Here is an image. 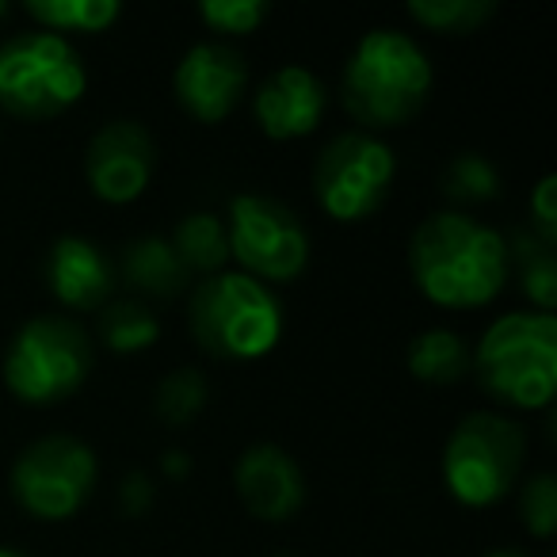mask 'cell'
<instances>
[{"mask_svg":"<svg viewBox=\"0 0 557 557\" xmlns=\"http://www.w3.org/2000/svg\"><path fill=\"white\" fill-rule=\"evenodd\" d=\"M409 268L428 302L443 310H481L511 275L508 240L478 218L443 210L417 225Z\"/></svg>","mask_w":557,"mask_h":557,"instance_id":"obj_1","label":"cell"},{"mask_svg":"<svg viewBox=\"0 0 557 557\" xmlns=\"http://www.w3.org/2000/svg\"><path fill=\"white\" fill-rule=\"evenodd\" d=\"M432 92V62L397 27H374L344 62V108L367 131H394L420 115Z\"/></svg>","mask_w":557,"mask_h":557,"instance_id":"obj_2","label":"cell"},{"mask_svg":"<svg viewBox=\"0 0 557 557\" xmlns=\"http://www.w3.org/2000/svg\"><path fill=\"white\" fill-rule=\"evenodd\" d=\"M481 386L511 409H549L557 394V318L539 310L504 313L470 356Z\"/></svg>","mask_w":557,"mask_h":557,"instance_id":"obj_3","label":"cell"},{"mask_svg":"<svg viewBox=\"0 0 557 557\" xmlns=\"http://www.w3.org/2000/svg\"><path fill=\"white\" fill-rule=\"evenodd\" d=\"M187 325L202 351L230 363L268 356L283 336V306L268 283L245 271H218L191 290Z\"/></svg>","mask_w":557,"mask_h":557,"instance_id":"obj_4","label":"cell"},{"mask_svg":"<svg viewBox=\"0 0 557 557\" xmlns=\"http://www.w3.org/2000/svg\"><path fill=\"white\" fill-rule=\"evenodd\" d=\"M88 73L70 39L24 32L0 47V108L24 123H47L85 96Z\"/></svg>","mask_w":557,"mask_h":557,"instance_id":"obj_5","label":"cell"},{"mask_svg":"<svg viewBox=\"0 0 557 557\" xmlns=\"http://www.w3.org/2000/svg\"><path fill=\"white\" fill-rule=\"evenodd\" d=\"M527 458V435L500 412H470L443 447V481L466 508H488L516 488Z\"/></svg>","mask_w":557,"mask_h":557,"instance_id":"obj_6","label":"cell"},{"mask_svg":"<svg viewBox=\"0 0 557 557\" xmlns=\"http://www.w3.org/2000/svg\"><path fill=\"white\" fill-rule=\"evenodd\" d=\"M92 341L70 318H32L4 351V386L24 405H58L85 386Z\"/></svg>","mask_w":557,"mask_h":557,"instance_id":"obj_7","label":"cell"},{"mask_svg":"<svg viewBox=\"0 0 557 557\" xmlns=\"http://www.w3.org/2000/svg\"><path fill=\"white\" fill-rule=\"evenodd\" d=\"M225 240L245 275L260 283H295L310 263V233L302 218L268 195H233Z\"/></svg>","mask_w":557,"mask_h":557,"instance_id":"obj_8","label":"cell"},{"mask_svg":"<svg viewBox=\"0 0 557 557\" xmlns=\"http://www.w3.org/2000/svg\"><path fill=\"white\" fill-rule=\"evenodd\" d=\"M100 478L92 447L73 435H47L20 450L12 462V496L27 516L42 523H62L88 504Z\"/></svg>","mask_w":557,"mask_h":557,"instance_id":"obj_9","label":"cell"},{"mask_svg":"<svg viewBox=\"0 0 557 557\" xmlns=\"http://www.w3.org/2000/svg\"><path fill=\"white\" fill-rule=\"evenodd\" d=\"M397 176L394 149L367 131L333 138L313 164V195L333 222H367L379 214Z\"/></svg>","mask_w":557,"mask_h":557,"instance_id":"obj_10","label":"cell"},{"mask_svg":"<svg viewBox=\"0 0 557 557\" xmlns=\"http://www.w3.org/2000/svg\"><path fill=\"white\" fill-rule=\"evenodd\" d=\"M157 149L153 138L146 134V126L134 119H115L103 131L92 134L85 153V176L96 199L123 207L134 202L153 180Z\"/></svg>","mask_w":557,"mask_h":557,"instance_id":"obj_11","label":"cell"},{"mask_svg":"<svg viewBox=\"0 0 557 557\" xmlns=\"http://www.w3.org/2000/svg\"><path fill=\"white\" fill-rule=\"evenodd\" d=\"M172 88H176V100L187 115L214 126L245 96L248 65L240 50L225 47V42H199L180 58L176 73H172Z\"/></svg>","mask_w":557,"mask_h":557,"instance_id":"obj_12","label":"cell"},{"mask_svg":"<svg viewBox=\"0 0 557 557\" xmlns=\"http://www.w3.org/2000/svg\"><path fill=\"white\" fill-rule=\"evenodd\" d=\"M237 496L263 523H287L306 504V478L298 462L275 443H256L237 458Z\"/></svg>","mask_w":557,"mask_h":557,"instance_id":"obj_13","label":"cell"},{"mask_svg":"<svg viewBox=\"0 0 557 557\" xmlns=\"http://www.w3.org/2000/svg\"><path fill=\"white\" fill-rule=\"evenodd\" d=\"M325 103L329 92L321 85V77H313L302 65L275 70L252 96L256 123L275 141H295L318 131L321 115H325Z\"/></svg>","mask_w":557,"mask_h":557,"instance_id":"obj_14","label":"cell"},{"mask_svg":"<svg viewBox=\"0 0 557 557\" xmlns=\"http://www.w3.org/2000/svg\"><path fill=\"white\" fill-rule=\"evenodd\" d=\"M42 275H47L50 295L62 306L77 313L103 310L115 290V268L100 252V245L77 233H65L50 245L47 263H42Z\"/></svg>","mask_w":557,"mask_h":557,"instance_id":"obj_15","label":"cell"},{"mask_svg":"<svg viewBox=\"0 0 557 557\" xmlns=\"http://www.w3.org/2000/svg\"><path fill=\"white\" fill-rule=\"evenodd\" d=\"M119 268H123L126 283L149 298H176L187 287V278H191L184 271V263L176 260V252H172L169 237H153V233L134 237L123 248Z\"/></svg>","mask_w":557,"mask_h":557,"instance_id":"obj_16","label":"cell"},{"mask_svg":"<svg viewBox=\"0 0 557 557\" xmlns=\"http://www.w3.org/2000/svg\"><path fill=\"white\" fill-rule=\"evenodd\" d=\"M172 252L184 263L187 275H218L225 271V260H230V240H225V222L210 210H199V214H187L184 222L172 233Z\"/></svg>","mask_w":557,"mask_h":557,"instance_id":"obj_17","label":"cell"},{"mask_svg":"<svg viewBox=\"0 0 557 557\" xmlns=\"http://www.w3.org/2000/svg\"><path fill=\"white\" fill-rule=\"evenodd\" d=\"M24 9L42 32L58 35V39H65V35H103L123 16L119 0H27Z\"/></svg>","mask_w":557,"mask_h":557,"instance_id":"obj_18","label":"cell"},{"mask_svg":"<svg viewBox=\"0 0 557 557\" xmlns=\"http://www.w3.org/2000/svg\"><path fill=\"white\" fill-rule=\"evenodd\" d=\"M409 371L420 382L432 386H447L458 382L470 371V348L462 344V336L450 329H424L417 341L409 344Z\"/></svg>","mask_w":557,"mask_h":557,"instance_id":"obj_19","label":"cell"},{"mask_svg":"<svg viewBox=\"0 0 557 557\" xmlns=\"http://www.w3.org/2000/svg\"><path fill=\"white\" fill-rule=\"evenodd\" d=\"M511 271L519 275V290L539 306V313H554L557 306V256L554 245L531 237H519L516 245H508Z\"/></svg>","mask_w":557,"mask_h":557,"instance_id":"obj_20","label":"cell"},{"mask_svg":"<svg viewBox=\"0 0 557 557\" xmlns=\"http://www.w3.org/2000/svg\"><path fill=\"white\" fill-rule=\"evenodd\" d=\"M157 336H161V321L138 298H119L100 310V341L119 356L153 348Z\"/></svg>","mask_w":557,"mask_h":557,"instance_id":"obj_21","label":"cell"},{"mask_svg":"<svg viewBox=\"0 0 557 557\" xmlns=\"http://www.w3.org/2000/svg\"><path fill=\"white\" fill-rule=\"evenodd\" d=\"M409 16L440 35H473L496 16V0H409Z\"/></svg>","mask_w":557,"mask_h":557,"instance_id":"obj_22","label":"cell"},{"mask_svg":"<svg viewBox=\"0 0 557 557\" xmlns=\"http://www.w3.org/2000/svg\"><path fill=\"white\" fill-rule=\"evenodd\" d=\"M202 405H207V379L195 367H180V371L164 374L161 386H157L153 409L169 428L191 424L202 412Z\"/></svg>","mask_w":557,"mask_h":557,"instance_id":"obj_23","label":"cell"},{"mask_svg":"<svg viewBox=\"0 0 557 557\" xmlns=\"http://www.w3.org/2000/svg\"><path fill=\"white\" fill-rule=\"evenodd\" d=\"M443 191L458 202H488L500 195V172L481 153H458L443 172Z\"/></svg>","mask_w":557,"mask_h":557,"instance_id":"obj_24","label":"cell"},{"mask_svg":"<svg viewBox=\"0 0 557 557\" xmlns=\"http://www.w3.org/2000/svg\"><path fill=\"white\" fill-rule=\"evenodd\" d=\"M519 519L534 539H554L557 531V481L554 473H534L519 488Z\"/></svg>","mask_w":557,"mask_h":557,"instance_id":"obj_25","label":"cell"},{"mask_svg":"<svg viewBox=\"0 0 557 557\" xmlns=\"http://www.w3.org/2000/svg\"><path fill=\"white\" fill-rule=\"evenodd\" d=\"M199 16L218 35H252L268 20V0H202Z\"/></svg>","mask_w":557,"mask_h":557,"instance_id":"obj_26","label":"cell"},{"mask_svg":"<svg viewBox=\"0 0 557 557\" xmlns=\"http://www.w3.org/2000/svg\"><path fill=\"white\" fill-rule=\"evenodd\" d=\"M534 210V237L557 245V176H542L531 195Z\"/></svg>","mask_w":557,"mask_h":557,"instance_id":"obj_27","label":"cell"},{"mask_svg":"<svg viewBox=\"0 0 557 557\" xmlns=\"http://www.w3.org/2000/svg\"><path fill=\"white\" fill-rule=\"evenodd\" d=\"M119 508L131 519L146 516V511L153 508V481H149L146 473H126L123 485H119Z\"/></svg>","mask_w":557,"mask_h":557,"instance_id":"obj_28","label":"cell"},{"mask_svg":"<svg viewBox=\"0 0 557 557\" xmlns=\"http://www.w3.org/2000/svg\"><path fill=\"white\" fill-rule=\"evenodd\" d=\"M161 466H164V473H169V478H187V473H191V458H187L184 450H169Z\"/></svg>","mask_w":557,"mask_h":557,"instance_id":"obj_29","label":"cell"},{"mask_svg":"<svg viewBox=\"0 0 557 557\" xmlns=\"http://www.w3.org/2000/svg\"><path fill=\"white\" fill-rule=\"evenodd\" d=\"M485 557H527V554H523V549H511L508 546V549H488Z\"/></svg>","mask_w":557,"mask_h":557,"instance_id":"obj_30","label":"cell"},{"mask_svg":"<svg viewBox=\"0 0 557 557\" xmlns=\"http://www.w3.org/2000/svg\"><path fill=\"white\" fill-rule=\"evenodd\" d=\"M0 557H27V554H20V549H9V546H0Z\"/></svg>","mask_w":557,"mask_h":557,"instance_id":"obj_31","label":"cell"},{"mask_svg":"<svg viewBox=\"0 0 557 557\" xmlns=\"http://www.w3.org/2000/svg\"><path fill=\"white\" fill-rule=\"evenodd\" d=\"M4 16H9V4H4V0H0V20H4Z\"/></svg>","mask_w":557,"mask_h":557,"instance_id":"obj_32","label":"cell"}]
</instances>
